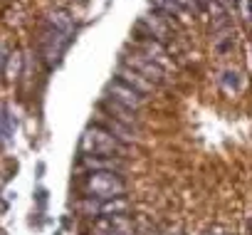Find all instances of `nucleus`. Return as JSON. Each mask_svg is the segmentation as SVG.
Here are the masks:
<instances>
[{"label":"nucleus","instance_id":"f257e3e1","mask_svg":"<svg viewBox=\"0 0 252 235\" xmlns=\"http://www.w3.org/2000/svg\"><path fill=\"white\" fill-rule=\"evenodd\" d=\"M124 144L106 132L101 124L87 127V132L79 139V156H99V159H121Z\"/></svg>","mask_w":252,"mask_h":235},{"label":"nucleus","instance_id":"f03ea898","mask_svg":"<svg viewBox=\"0 0 252 235\" xmlns=\"http://www.w3.org/2000/svg\"><path fill=\"white\" fill-rule=\"evenodd\" d=\"M82 191L87 198L111 201L126 193V181L121 178V173H114V171H89L82 181Z\"/></svg>","mask_w":252,"mask_h":235},{"label":"nucleus","instance_id":"7ed1b4c3","mask_svg":"<svg viewBox=\"0 0 252 235\" xmlns=\"http://www.w3.org/2000/svg\"><path fill=\"white\" fill-rule=\"evenodd\" d=\"M104 99L114 101V104H121L131 111H139L144 104H146V97L141 92H136L134 87H129L126 82H121L119 77H114L111 82H106L104 87Z\"/></svg>","mask_w":252,"mask_h":235},{"label":"nucleus","instance_id":"20e7f679","mask_svg":"<svg viewBox=\"0 0 252 235\" xmlns=\"http://www.w3.org/2000/svg\"><path fill=\"white\" fill-rule=\"evenodd\" d=\"M121 65H126V67H131L134 72H139L141 77H146L151 84H163L166 82V69L163 67H158L156 62H151L146 55H141L139 50H134L131 55H121Z\"/></svg>","mask_w":252,"mask_h":235},{"label":"nucleus","instance_id":"39448f33","mask_svg":"<svg viewBox=\"0 0 252 235\" xmlns=\"http://www.w3.org/2000/svg\"><path fill=\"white\" fill-rule=\"evenodd\" d=\"M116 77H119L121 82H126L129 87H134L136 92H141L144 97H146L149 92H154V87H156V84H151L146 77H141L139 72H134L131 67H126V65H121V62H119V72H116Z\"/></svg>","mask_w":252,"mask_h":235},{"label":"nucleus","instance_id":"423d86ee","mask_svg":"<svg viewBox=\"0 0 252 235\" xmlns=\"http://www.w3.org/2000/svg\"><path fill=\"white\" fill-rule=\"evenodd\" d=\"M15 129H18V119L10 114V109H3L0 111V136H3V141H10Z\"/></svg>","mask_w":252,"mask_h":235},{"label":"nucleus","instance_id":"0eeeda50","mask_svg":"<svg viewBox=\"0 0 252 235\" xmlns=\"http://www.w3.org/2000/svg\"><path fill=\"white\" fill-rule=\"evenodd\" d=\"M173 3L188 15V13H193V15H198L200 10H203V5L198 3V0H173Z\"/></svg>","mask_w":252,"mask_h":235}]
</instances>
